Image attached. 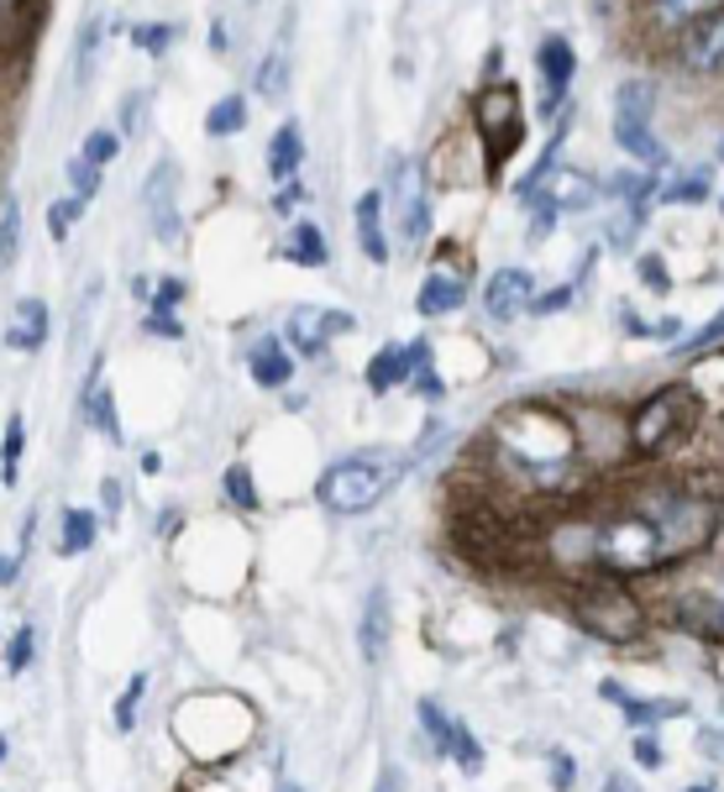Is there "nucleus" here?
<instances>
[{
    "mask_svg": "<svg viewBox=\"0 0 724 792\" xmlns=\"http://www.w3.org/2000/svg\"><path fill=\"white\" fill-rule=\"evenodd\" d=\"M588 552L609 573H651V567L672 562V556H683L672 531L662 525V515H656V498L641 504L635 515H614L609 525H599L593 541H588Z\"/></svg>",
    "mask_w": 724,
    "mask_h": 792,
    "instance_id": "obj_1",
    "label": "nucleus"
},
{
    "mask_svg": "<svg viewBox=\"0 0 724 792\" xmlns=\"http://www.w3.org/2000/svg\"><path fill=\"white\" fill-rule=\"evenodd\" d=\"M400 473H404L400 456L373 446V452H352V456H342V462H331L316 494H321V504L337 510V515H368V510L400 483Z\"/></svg>",
    "mask_w": 724,
    "mask_h": 792,
    "instance_id": "obj_2",
    "label": "nucleus"
},
{
    "mask_svg": "<svg viewBox=\"0 0 724 792\" xmlns=\"http://www.w3.org/2000/svg\"><path fill=\"white\" fill-rule=\"evenodd\" d=\"M499 441L504 452L530 473H557L572 456V425L562 415H551V410H536V404L499 415Z\"/></svg>",
    "mask_w": 724,
    "mask_h": 792,
    "instance_id": "obj_3",
    "label": "nucleus"
},
{
    "mask_svg": "<svg viewBox=\"0 0 724 792\" xmlns=\"http://www.w3.org/2000/svg\"><path fill=\"white\" fill-rule=\"evenodd\" d=\"M520 199H530L536 210H541V232L551 216H562V210H588L593 199H599V184L583 174H572V168H562L557 174V163L541 158L536 163V174L520 184Z\"/></svg>",
    "mask_w": 724,
    "mask_h": 792,
    "instance_id": "obj_4",
    "label": "nucleus"
},
{
    "mask_svg": "<svg viewBox=\"0 0 724 792\" xmlns=\"http://www.w3.org/2000/svg\"><path fill=\"white\" fill-rule=\"evenodd\" d=\"M389 220H394V237L404 247H415L425 237V220H431V205H425V174L415 158H394L389 163Z\"/></svg>",
    "mask_w": 724,
    "mask_h": 792,
    "instance_id": "obj_5",
    "label": "nucleus"
},
{
    "mask_svg": "<svg viewBox=\"0 0 724 792\" xmlns=\"http://www.w3.org/2000/svg\"><path fill=\"white\" fill-rule=\"evenodd\" d=\"M687 420H693V394H687V389H666V394H656L641 415H635V446H641V452H662Z\"/></svg>",
    "mask_w": 724,
    "mask_h": 792,
    "instance_id": "obj_6",
    "label": "nucleus"
},
{
    "mask_svg": "<svg viewBox=\"0 0 724 792\" xmlns=\"http://www.w3.org/2000/svg\"><path fill=\"white\" fill-rule=\"evenodd\" d=\"M174 189H179V168H174V158H158V168H153L147 184H142V210H147V226H153V237L158 241H179L184 237Z\"/></svg>",
    "mask_w": 724,
    "mask_h": 792,
    "instance_id": "obj_7",
    "label": "nucleus"
},
{
    "mask_svg": "<svg viewBox=\"0 0 724 792\" xmlns=\"http://www.w3.org/2000/svg\"><path fill=\"white\" fill-rule=\"evenodd\" d=\"M421 730H425V740H431L436 751L452 755L463 772H478V767H483V745L473 740V730H467L463 719H452L442 703H431V698L421 703Z\"/></svg>",
    "mask_w": 724,
    "mask_h": 792,
    "instance_id": "obj_8",
    "label": "nucleus"
},
{
    "mask_svg": "<svg viewBox=\"0 0 724 792\" xmlns=\"http://www.w3.org/2000/svg\"><path fill=\"white\" fill-rule=\"evenodd\" d=\"M347 331H358V320L347 316V310H325V305H300V310L289 316V341H294L300 352H321L325 341L347 337Z\"/></svg>",
    "mask_w": 724,
    "mask_h": 792,
    "instance_id": "obj_9",
    "label": "nucleus"
},
{
    "mask_svg": "<svg viewBox=\"0 0 724 792\" xmlns=\"http://www.w3.org/2000/svg\"><path fill=\"white\" fill-rule=\"evenodd\" d=\"M530 299H536V278L525 268H499L483 289V310L494 320H515L520 310H530Z\"/></svg>",
    "mask_w": 724,
    "mask_h": 792,
    "instance_id": "obj_10",
    "label": "nucleus"
},
{
    "mask_svg": "<svg viewBox=\"0 0 724 792\" xmlns=\"http://www.w3.org/2000/svg\"><path fill=\"white\" fill-rule=\"evenodd\" d=\"M683 63L687 69H699V74H714L724 69V11H709L687 27L683 38Z\"/></svg>",
    "mask_w": 724,
    "mask_h": 792,
    "instance_id": "obj_11",
    "label": "nucleus"
},
{
    "mask_svg": "<svg viewBox=\"0 0 724 792\" xmlns=\"http://www.w3.org/2000/svg\"><path fill=\"white\" fill-rule=\"evenodd\" d=\"M425 341H415V347H383L373 362H368V389L373 394H389V389H400V383H410V373L415 368H425Z\"/></svg>",
    "mask_w": 724,
    "mask_h": 792,
    "instance_id": "obj_12",
    "label": "nucleus"
},
{
    "mask_svg": "<svg viewBox=\"0 0 724 792\" xmlns=\"http://www.w3.org/2000/svg\"><path fill=\"white\" fill-rule=\"evenodd\" d=\"M48 341V305L42 299H17V316L6 320V347L11 352H38Z\"/></svg>",
    "mask_w": 724,
    "mask_h": 792,
    "instance_id": "obj_13",
    "label": "nucleus"
},
{
    "mask_svg": "<svg viewBox=\"0 0 724 792\" xmlns=\"http://www.w3.org/2000/svg\"><path fill=\"white\" fill-rule=\"evenodd\" d=\"M536 63H541L546 95H551V105H557V95H562L567 84H572V74H578V53H572V42L546 38V42H541V53H536Z\"/></svg>",
    "mask_w": 724,
    "mask_h": 792,
    "instance_id": "obj_14",
    "label": "nucleus"
},
{
    "mask_svg": "<svg viewBox=\"0 0 724 792\" xmlns=\"http://www.w3.org/2000/svg\"><path fill=\"white\" fill-rule=\"evenodd\" d=\"M247 362H252V378H258L262 389H283V383L294 378V362H289V352H283L279 337H262Z\"/></svg>",
    "mask_w": 724,
    "mask_h": 792,
    "instance_id": "obj_15",
    "label": "nucleus"
},
{
    "mask_svg": "<svg viewBox=\"0 0 724 792\" xmlns=\"http://www.w3.org/2000/svg\"><path fill=\"white\" fill-rule=\"evenodd\" d=\"M300 158H304L300 126L289 121V126H279V132H273V142H268V178H279V184H289V178L300 174Z\"/></svg>",
    "mask_w": 724,
    "mask_h": 792,
    "instance_id": "obj_16",
    "label": "nucleus"
},
{
    "mask_svg": "<svg viewBox=\"0 0 724 792\" xmlns=\"http://www.w3.org/2000/svg\"><path fill=\"white\" fill-rule=\"evenodd\" d=\"M362 656L368 661H383V646H389V598H383V588H373L368 594V604H362Z\"/></svg>",
    "mask_w": 724,
    "mask_h": 792,
    "instance_id": "obj_17",
    "label": "nucleus"
},
{
    "mask_svg": "<svg viewBox=\"0 0 724 792\" xmlns=\"http://www.w3.org/2000/svg\"><path fill=\"white\" fill-rule=\"evenodd\" d=\"M358 241L373 263H389V241H383V195L358 199Z\"/></svg>",
    "mask_w": 724,
    "mask_h": 792,
    "instance_id": "obj_18",
    "label": "nucleus"
},
{
    "mask_svg": "<svg viewBox=\"0 0 724 792\" xmlns=\"http://www.w3.org/2000/svg\"><path fill=\"white\" fill-rule=\"evenodd\" d=\"M84 410H90V425H95V431H101L105 441H121L116 399H111V383L101 378V368H95V378H90V389H84Z\"/></svg>",
    "mask_w": 724,
    "mask_h": 792,
    "instance_id": "obj_19",
    "label": "nucleus"
},
{
    "mask_svg": "<svg viewBox=\"0 0 724 792\" xmlns=\"http://www.w3.org/2000/svg\"><path fill=\"white\" fill-rule=\"evenodd\" d=\"M463 299H467V289L457 284V278H446V274H431L421 284V316H452V310H463Z\"/></svg>",
    "mask_w": 724,
    "mask_h": 792,
    "instance_id": "obj_20",
    "label": "nucleus"
},
{
    "mask_svg": "<svg viewBox=\"0 0 724 792\" xmlns=\"http://www.w3.org/2000/svg\"><path fill=\"white\" fill-rule=\"evenodd\" d=\"M283 258H289V263H300V268H325V263H331V253H325L321 226H310V220H300V226L289 232V241H283Z\"/></svg>",
    "mask_w": 724,
    "mask_h": 792,
    "instance_id": "obj_21",
    "label": "nucleus"
},
{
    "mask_svg": "<svg viewBox=\"0 0 724 792\" xmlns=\"http://www.w3.org/2000/svg\"><path fill=\"white\" fill-rule=\"evenodd\" d=\"M614 137H620L624 153H635L641 163H666V147L656 137H651V121H614Z\"/></svg>",
    "mask_w": 724,
    "mask_h": 792,
    "instance_id": "obj_22",
    "label": "nucleus"
},
{
    "mask_svg": "<svg viewBox=\"0 0 724 792\" xmlns=\"http://www.w3.org/2000/svg\"><path fill=\"white\" fill-rule=\"evenodd\" d=\"M478 121L494 126V132H520V100L509 95V90H488L478 100Z\"/></svg>",
    "mask_w": 724,
    "mask_h": 792,
    "instance_id": "obj_23",
    "label": "nucleus"
},
{
    "mask_svg": "<svg viewBox=\"0 0 724 792\" xmlns=\"http://www.w3.org/2000/svg\"><path fill=\"white\" fill-rule=\"evenodd\" d=\"M241 126H247V100L241 95H226L210 105V116H205V132L210 137H237Z\"/></svg>",
    "mask_w": 724,
    "mask_h": 792,
    "instance_id": "obj_24",
    "label": "nucleus"
},
{
    "mask_svg": "<svg viewBox=\"0 0 724 792\" xmlns=\"http://www.w3.org/2000/svg\"><path fill=\"white\" fill-rule=\"evenodd\" d=\"M95 515L90 510H63V541H59V552L63 556H80V552H90V541H95Z\"/></svg>",
    "mask_w": 724,
    "mask_h": 792,
    "instance_id": "obj_25",
    "label": "nucleus"
},
{
    "mask_svg": "<svg viewBox=\"0 0 724 792\" xmlns=\"http://www.w3.org/2000/svg\"><path fill=\"white\" fill-rule=\"evenodd\" d=\"M651 105H656V95H651V84L630 80L614 90V121H651Z\"/></svg>",
    "mask_w": 724,
    "mask_h": 792,
    "instance_id": "obj_26",
    "label": "nucleus"
},
{
    "mask_svg": "<svg viewBox=\"0 0 724 792\" xmlns=\"http://www.w3.org/2000/svg\"><path fill=\"white\" fill-rule=\"evenodd\" d=\"M21 452H27V425H21V415H11V420H6V446H0V462H6V488H17Z\"/></svg>",
    "mask_w": 724,
    "mask_h": 792,
    "instance_id": "obj_27",
    "label": "nucleus"
},
{
    "mask_svg": "<svg viewBox=\"0 0 724 792\" xmlns=\"http://www.w3.org/2000/svg\"><path fill=\"white\" fill-rule=\"evenodd\" d=\"M221 494L237 504V510H258V488H252V473L247 467H226V477H221Z\"/></svg>",
    "mask_w": 724,
    "mask_h": 792,
    "instance_id": "obj_28",
    "label": "nucleus"
},
{
    "mask_svg": "<svg viewBox=\"0 0 724 792\" xmlns=\"http://www.w3.org/2000/svg\"><path fill=\"white\" fill-rule=\"evenodd\" d=\"M0 226H6V232H0V253H6V258H17V237H21L17 189H6V195H0Z\"/></svg>",
    "mask_w": 724,
    "mask_h": 792,
    "instance_id": "obj_29",
    "label": "nucleus"
},
{
    "mask_svg": "<svg viewBox=\"0 0 724 792\" xmlns=\"http://www.w3.org/2000/svg\"><path fill=\"white\" fill-rule=\"evenodd\" d=\"M105 38V21H84V32H80V69H74V80L90 84V74H95V48H101Z\"/></svg>",
    "mask_w": 724,
    "mask_h": 792,
    "instance_id": "obj_30",
    "label": "nucleus"
},
{
    "mask_svg": "<svg viewBox=\"0 0 724 792\" xmlns=\"http://www.w3.org/2000/svg\"><path fill=\"white\" fill-rule=\"evenodd\" d=\"M174 38H179V27H168V21H142V27H132V42H137L142 53H163Z\"/></svg>",
    "mask_w": 724,
    "mask_h": 792,
    "instance_id": "obj_31",
    "label": "nucleus"
},
{
    "mask_svg": "<svg viewBox=\"0 0 724 792\" xmlns=\"http://www.w3.org/2000/svg\"><path fill=\"white\" fill-rule=\"evenodd\" d=\"M283 84H289V59L283 53H268L258 63V90L262 95H283Z\"/></svg>",
    "mask_w": 724,
    "mask_h": 792,
    "instance_id": "obj_32",
    "label": "nucleus"
},
{
    "mask_svg": "<svg viewBox=\"0 0 724 792\" xmlns=\"http://www.w3.org/2000/svg\"><path fill=\"white\" fill-rule=\"evenodd\" d=\"M27 661H32V630H27V625H17V630H11V640H6V672H11V677L27 672Z\"/></svg>",
    "mask_w": 724,
    "mask_h": 792,
    "instance_id": "obj_33",
    "label": "nucleus"
},
{
    "mask_svg": "<svg viewBox=\"0 0 724 792\" xmlns=\"http://www.w3.org/2000/svg\"><path fill=\"white\" fill-rule=\"evenodd\" d=\"M69 184H74V195H80V199H90L95 189H101V163H90L80 153V158L69 163Z\"/></svg>",
    "mask_w": 724,
    "mask_h": 792,
    "instance_id": "obj_34",
    "label": "nucleus"
},
{
    "mask_svg": "<svg viewBox=\"0 0 724 792\" xmlns=\"http://www.w3.org/2000/svg\"><path fill=\"white\" fill-rule=\"evenodd\" d=\"M142 693H147V672H137V677H132V688L121 693V703H116V730H132V724H137Z\"/></svg>",
    "mask_w": 724,
    "mask_h": 792,
    "instance_id": "obj_35",
    "label": "nucleus"
},
{
    "mask_svg": "<svg viewBox=\"0 0 724 792\" xmlns=\"http://www.w3.org/2000/svg\"><path fill=\"white\" fill-rule=\"evenodd\" d=\"M720 0H656V11H662L666 21H699V17H709Z\"/></svg>",
    "mask_w": 724,
    "mask_h": 792,
    "instance_id": "obj_36",
    "label": "nucleus"
},
{
    "mask_svg": "<svg viewBox=\"0 0 724 792\" xmlns=\"http://www.w3.org/2000/svg\"><path fill=\"white\" fill-rule=\"evenodd\" d=\"M80 205L84 199H53V210H48V232H53V241H63L69 232H74V216H80Z\"/></svg>",
    "mask_w": 724,
    "mask_h": 792,
    "instance_id": "obj_37",
    "label": "nucleus"
},
{
    "mask_svg": "<svg viewBox=\"0 0 724 792\" xmlns=\"http://www.w3.org/2000/svg\"><path fill=\"white\" fill-rule=\"evenodd\" d=\"M116 153H121V137H116V132H105V126H101V132H90V137H84V158H90V163H101V168H105L111 158H116Z\"/></svg>",
    "mask_w": 724,
    "mask_h": 792,
    "instance_id": "obj_38",
    "label": "nucleus"
},
{
    "mask_svg": "<svg viewBox=\"0 0 724 792\" xmlns=\"http://www.w3.org/2000/svg\"><path fill=\"white\" fill-rule=\"evenodd\" d=\"M174 305H184V284H179V278H163V284H158V299H153V316H168Z\"/></svg>",
    "mask_w": 724,
    "mask_h": 792,
    "instance_id": "obj_39",
    "label": "nucleus"
},
{
    "mask_svg": "<svg viewBox=\"0 0 724 792\" xmlns=\"http://www.w3.org/2000/svg\"><path fill=\"white\" fill-rule=\"evenodd\" d=\"M672 199H704L709 195V174H693V178H678L672 189H666Z\"/></svg>",
    "mask_w": 724,
    "mask_h": 792,
    "instance_id": "obj_40",
    "label": "nucleus"
},
{
    "mask_svg": "<svg viewBox=\"0 0 724 792\" xmlns=\"http://www.w3.org/2000/svg\"><path fill=\"white\" fill-rule=\"evenodd\" d=\"M635 268H641V278L651 284V289H666V268H662V258H656V253H645Z\"/></svg>",
    "mask_w": 724,
    "mask_h": 792,
    "instance_id": "obj_41",
    "label": "nucleus"
},
{
    "mask_svg": "<svg viewBox=\"0 0 724 792\" xmlns=\"http://www.w3.org/2000/svg\"><path fill=\"white\" fill-rule=\"evenodd\" d=\"M635 761H641V767H662V745H656V740H635Z\"/></svg>",
    "mask_w": 724,
    "mask_h": 792,
    "instance_id": "obj_42",
    "label": "nucleus"
},
{
    "mask_svg": "<svg viewBox=\"0 0 724 792\" xmlns=\"http://www.w3.org/2000/svg\"><path fill=\"white\" fill-rule=\"evenodd\" d=\"M551 782H562V788L572 782V755H562V751L551 755Z\"/></svg>",
    "mask_w": 724,
    "mask_h": 792,
    "instance_id": "obj_43",
    "label": "nucleus"
},
{
    "mask_svg": "<svg viewBox=\"0 0 724 792\" xmlns=\"http://www.w3.org/2000/svg\"><path fill=\"white\" fill-rule=\"evenodd\" d=\"M720 331H724V316L714 320V326H704V331H699V337L687 341V352H704V347H709V341H714V337H720Z\"/></svg>",
    "mask_w": 724,
    "mask_h": 792,
    "instance_id": "obj_44",
    "label": "nucleus"
},
{
    "mask_svg": "<svg viewBox=\"0 0 724 792\" xmlns=\"http://www.w3.org/2000/svg\"><path fill=\"white\" fill-rule=\"evenodd\" d=\"M567 299H572V289H551V295H546V299H536L530 310H562Z\"/></svg>",
    "mask_w": 724,
    "mask_h": 792,
    "instance_id": "obj_45",
    "label": "nucleus"
},
{
    "mask_svg": "<svg viewBox=\"0 0 724 792\" xmlns=\"http://www.w3.org/2000/svg\"><path fill=\"white\" fill-rule=\"evenodd\" d=\"M415 389H421L425 399H436V394H442V378L431 373V368H421V378H415Z\"/></svg>",
    "mask_w": 724,
    "mask_h": 792,
    "instance_id": "obj_46",
    "label": "nucleus"
}]
</instances>
